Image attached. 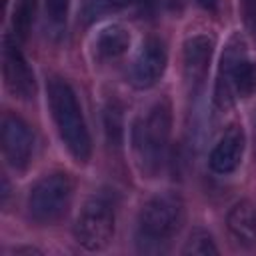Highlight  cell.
<instances>
[{
	"label": "cell",
	"instance_id": "6da1fadb",
	"mask_svg": "<svg viewBox=\"0 0 256 256\" xmlns=\"http://www.w3.org/2000/svg\"><path fill=\"white\" fill-rule=\"evenodd\" d=\"M46 96L56 132L64 148L76 162H88L92 154V138L74 88L62 76H50L46 82Z\"/></svg>",
	"mask_w": 256,
	"mask_h": 256
},
{
	"label": "cell",
	"instance_id": "7a4b0ae2",
	"mask_svg": "<svg viewBox=\"0 0 256 256\" xmlns=\"http://www.w3.org/2000/svg\"><path fill=\"white\" fill-rule=\"evenodd\" d=\"M172 132V108L168 100L154 102L146 114L138 116L130 130L132 154L142 176L154 178L166 160Z\"/></svg>",
	"mask_w": 256,
	"mask_h": 256
},
{
	"label": "cell",
	"instance_id": "3957f363",
	"mask_svg": "<svg viewBox=\"0 0 256 256\" xmlns=\"http://www.w3.org/2000/svg\"><path fill=\"white\" fill-rule=\"evenodd\" d=\"M186 206L178 192H158L144 202L136 220V238L142 250H162L182 228Z\"/></svg>",
	"mask_w": 256,
	"mask_h": 256
},
{
	"label": "cell",
	"instance_id": "277c9868",
	"mask_svg": "<svg viewBox=\"0 0 256 256\" xmlns=\"http://www.w3.org/2000/svg\"><path fill=\"white\" fill-rule=\"evenodd\" d=\"M256 94V62L246 58L242 40L234 38L222 54L216 80L214 100L220 108H228L234 98H250Z\"/></svg>",
	"mask_w": 256,
	"mask_h": 256
},
{
	"label": "cell",
	"instance_id": "5b68a950",
	"mask_svg": "<svg viewBox=\"0 0 256 256\" xmlns=\"http://www.w3.org/2000/svg\"><path fill=\"white\" fill-rule=\"evenodd\" d=\"M74 198V180L68 172L44 174L30 188L26 198L28 216L36 224H54L64 218Z\"/></svg>",
	"mask_w": 256,
	"mask_h": 256
},
{
	"label": "cell",
	"instance_id": "8992f818",
	"mask_svg": "<svg viewBox=\"0 0 256 256\" xmlns=\"http://www.w3.org/2000/svg\"><path fill=\"white\" fill-rule=\"evenodd\" d=\"M116 216L114 206L104 196L88 198L74 222V238L88 252H100L108 248L114 238Z\"/></svg>",
	"mask_w": 256,
	"mask_h": 256
},
{
	"label": "cell",
	"instance_id": "52a82bcc",
	"mask_svg": "<svg viewBox=\"0 0 256 256\" xmlns=\"http://www.w3.org/2000/svg\"><path fill=\"white\" fill-rule=\"evenodd\" d=\"M0 144L6 162L14 170H26L34 154V132L18 114L4 112L0 120Z\"/></svg>",
	"mask_w": 256,
	"mask_h": 256
},
{
	"label": "cell",
	"instance_id": "ba28073f",
	"mask_svg": "<svg viewBox=\"0 0 256 256\" xmlns=\"http://www.w3.org/2000/svg\"><path fill=\"white\" fill-rule=\"evenodd\" d=\"M168 66V50L166 44L150 36L142 42L140 50L136 52L132 66H130V84L136 90H148L160 82Z\"/></svg>",
	"mask_w": 256,
	"mask_h": 256
},
{
	"label": "cell",
	"instance_id": "9c48e42d",
	"mask_svg": "<svg viewBox=\"0 0 256 256\" xmlns=\"http://www.w3.org/2000/svg\"><path fill=\"white\" fill-rule=\"evenodd\" d=\"M2 76L4 84L10 94L22 100H30L36 94V80L34 72L24 58L22 50L12 38H4V48H2Z\"/></svg>",
	"mask_w": 256,
	"mask_h": 256
},
{
	"label": "cell",
	"instance_id": "30bf717a",
	"mask_svg": "<svg viewBox=\"0 0 256 256\" xmlns=\"http://www.w3.org/2000/svg\"><path fill=\"white\" fill-rule=\"evenodd\" d=\"M244 148H246V134H244L242 126L234 122L224 130V134L212 146L210 156H208L210 170L220 176L232 174L242 162Z\"/></svg>",
	"mask_w": 256,
	"mask_h": 256
},
{
	"label": "cell",
	"instance_id": "8fae6325",
	"mask_svg": "<svg viewBox=\"0 0 256 256\" xmlns=\"http://www.w3.org/2000/svg\"><path fill=\"white\" fill-rule=\"evenodd\" d=\"M214 52V38L208 34H194L186 38L182 46L184 76L192 86H200L206 78L210 60Z\"/></svg>",
	"mask_w": 256,
	"mask_h": 256
},
{
	"label": "cell",
	"instance_id": "7c38bea8",
	"mask_svg": "<svg viewBox=\"0 0 256 256\" xmlns=\"http://www.w3.org/2000/svg\"><path fill=\"white\" fill-rule=\"evenodd\" d=\"M226 228L238 246H256V206L250 200H238L232 204L226 214Z\"/></svg>",
	"mask_w": 256,
	"mask_h": 256
},
{
	"label": "cell",
	"instance_id": "4fadbf2b",
	"mask_svg": "<svg viewBox=\"0 0 256 256\" xmlns=\"http://www.w3.org/2000/svg\"><path fill=\"white\" fill-rule=\"evenodd\" d=\"M132 36L130 30L122 24H108L104 26L96 38H94V52L98 60H116L120 56H124L130 48Z\"/></svg>",
	"mask_w": 256,
	"mask_h": 256
},
{
	"label": "cell",
	"instance_id": "5bb4252c",
	"mask_svg": "<svg viewBox=\"0 0 256 256\" xmlns=\"http://www.w3.org/2000/svg\"><path fill=\"white\" fill-rule=\"evenodd\" d=\"M184 256H210V254H218V246L212 238V234L204 228H194L182 248Z\"/></svg>",
	"mask_w": 256,
	"mask_h": 256
},
{
	"label": "cell",
	"instance_id": "9a60e30c",
	"mask_svg": "<svg viewBox=\"0 0 256 256\" xmlns=\"http://www.w3.org/2000/svg\"><path fill=\"white\" fill-rule=\"evenodd\" d=\"M36 2L38 0H18L16 8H14V18H12V26H14V34L24 40L32 28L34 22V14H36Z\"/></svg>",
	"mask_w": 256,
	"mask_h": 256
},
{
	"label": "cell",
	"instance_id": "2e32d148",
	"mask_svg": "<svg viewBox=\"0 0 256 256\" xmlns=\"http://www.w3.org/2000/svg\"><path fill=\"white\" fill-rule=\"evenodd\" d=\"M126 4V0H84L82 2V18L84 22H94L96 18L114 12L118 8H122Z\"/></svg>",
	"mask_w": 256,
	"mask_h": 256
},
{
	"label": "cell",
	"instance_id": "e0dca14e",
	"mask_svg": "<svg viewBox=\"0 0 256 256\" xmlns=\"http://www.w3.org/2000/svg\"><path fill=\"white\" fill-rule=\"evenodd\" d=\"M46 14L54 24H64L70 8V0H44Z\"/></svg>",
	"mask_w": 256,
	"mask_h": 256
},
{
	"label": "cell",
	"instance_id": "ac0fdd59",
	"mask_svg": "<svg viewBox=\"0 0 256 256\" xmlns=\"http://www.w3.org/2000/svg\"><path fill=\"white\" fill-rule=\"evenodd\" d=\"M244 14H246V24L256 40V0H244Z\"/></svg>",
	"mask_w": 256,
	"mask_h": 256
},
{
	"label": "cell",
	"instance_id": "d6986e66",
	"mask_svg": "<svg viewBox=\"0 0 256 256\" xmlns=\"http://www.w3.org/2000/svg\"><path fill=\"white\" fill-rule=\"evenodd\" d=\"M196 4L206 12H212V14L218 12V0H196Z\"/></svg>",
	"mask_w": 256,
	"mask_h": 256
}]
</instances>
